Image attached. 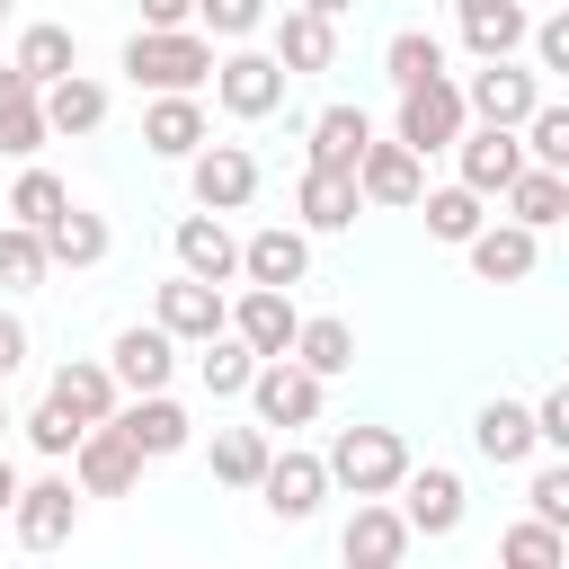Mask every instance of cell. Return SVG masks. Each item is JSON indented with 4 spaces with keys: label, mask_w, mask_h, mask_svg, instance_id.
<instances>
[{
    "label": "cell",
    "mask_w": 569,
    "mask_h": 569,
    "mask_svg": "<svg viewBox=\"0 0 569 569\" xmlns=\"http://www.w3.org/2000/svg\"><path fill=\"white\" fill-rule=\"evenodd\" d=\"M204 142H213V124H204V98L196 89H160L142 107V151L151 160H196Z\"/></svg>",
    "instance_id": "obj_18"
},
{
    "label": "cell",
    "mask_w": 569,
    "mask_h": 569,
    "mask_svg": "<svg viewBox=\"0 0 569 569\" xmlns=\"http://www.w3.org/2000/svg\"><path fill=\"white\" fill-rule=\"evenodd\" d=\"M276 62H284L293 80H302V71H329V62H338V18H320V9L293 0V9L276 18Z\"/></svg>",
    "instance_id": "obj_27"
},
{
    "label": "cell",
    "mask_w": 569,
    "mask_h": 569,
    "mask_svg": "<svg viewBox=\"0 0 569 569\" xmlns=\"http://www.w3.org/2000/svg\"><path fill=\"white\" fill-rule=\"evenodd\" d=\"M169 249H178V267H187V276H204V284H231V276H240V240L222 231V213H213V204L178 213Z\"/></svg>",
    "instance_id": "obj_20"
},
{
    "label": "cell",
    "mask_w": 569,
    "mask_h": 569,
    "mask_svg": "<svg viewBox=\"0 0 569 569\" xmlns=\"http://www.w3.org/2000/svg\"><path fill=\"white\" fill-rule=\"evenodd\" d=\"M329 489H338V480H329V453H276L267 480H258V498H267L276 525H311Z\"/></svg>",
    "instance_id": "obj_14"
},
{
    "label": "cell",
    "mask_w": 569,
    "mask_h": 569,
    "mask_svg": "<svg viewBox=\"0 0 569 569\" xmlns=\"http://www.w3.org/2000/svg\"><path fill=\"white\" fill-rule=\"evenodd\" d=\"M116 418H124V436H133L151 462H169V453H187V445H196V418H187L169 391H124V409H116Z\"/></svg>",
    "instance_id": "obj_26"
},
{
    "label": "cell",
    "mask_w": 569,
    "mask_h": 569,
    "mask_svg": "<svg viewBox=\"0 0 569 569\" xmlns=\"http://www.w3.org/2000/svg\"><path fill=\"white\" fill-rule=\"evenodd\" d=\"M293 356H302V365H311V373H320V382H338V373H347V365H356V329H347V320H329V311H320V320H302V338H293Z\"/></svg>",
    "instance_id": "obj_40"
},
{
    "label": "cell",
    "mask_w": 569,
    "mask_h": 569,
    "mask_svg": "<svg viewBox=\"0 0 569 569\" xmlns=\"http://www.w3.org/2000/svg\"><path fill=\"white\" fill-rule=\"evenodd\" d=\"M302 142H311V169H356L365 142H373V116H365V107H320V116L302 124Z\"/></svg>",
    "instance_id": "obj_29"
},
{
    "label": "cell",
    "mask_w": 569,
    "mask_h": 569,
    "mask_svg": "<svg viewBox=\"0 0 569 569\" xmlns=\"http://www.w3.org/2000/svg\"><path fill=\"white\" fill-rule=\"evenodd\" d=\"M462 471H445V462H409V480H400V516L418 525V542H445V533H462Z\"/></svg>",
    "instance_id": "obj_15"
},
{
    "label": "cell",
    "mask_w": 569,
    "mask_h": 569,
    "mask_svg": "<svg viewBox=\"0 0 569 569\" xmlns=\"http://www.w3.org/2000/svg\"><path fill=\"white\" fill-rule=\"evenodd\" d=\"M142 462H151V453L124 436V418H98V427L80 436V453H71V480H80L89 498H133Z\"/></svg>",
    "instance_id": "obj_8"
},
{
    "label": "cell",
    "mask_w": 569,
    "mask_h": 569,
    "mask_svg": "<svg viewBox=\"0 0 569 569\" xmlns=\"http://www.w3.org/2000/svg\"><path fill=\"white\" fill-rule=\"evenodd\" d=\"M516 44H533L525 0H498V9H471V18H462V53H471V62H498V53H516Z\"/></svg>",
    "instance_id": "obj_32"
},
{
    "label": "cell",
    "mask_w": 569,
    "mask_h": 569,
    "mask_svg": "<svg viewBox=\"0 0 569 569\" xmlns=\"http://www.w3.org/2000/svg\"><path fill=\"white\" fill-rule=\"evenodd\" d=\"M62 204H71V187H62L53 169H36V160H27V169H18V187H9V222H36V231H44Z\"/></svg>",
    "instance_id": "obj_41"
},
{
    "label": "cell",
    "mask_w": 569,
    "mask_h": 569,
    "mask_svg": "<svg viewBox=\"0 0 569 569\" xmlns=\"http://www.w3.org/2000/svg\"><path fill=\"white\" fill-rule=\"evenodd\" d=\"M533 62H542V71H569V9L533 18Z\"/></svg>",
    "instance_id": "obj_46"
},
{
    "label": "cell",
    "mask_w": 569,
    "mask_h": 569,
    "mask_svg": "<svg viewBox=\"0 0 569 569\" xmlns=\"http://www.w3.org/2000/svg\"><path fill=\"white\" fill-rule=\"evenodd\" d=\"M9 9H18V0H0V27H9Z\"/></svg>",
    "instance_id": "obj_53"
},
{
    "label": "cell",
    "mask_w": 569,
    "mask_h": 569,
    "mask_svg": "<svg viewBox=\"0 0 569 569\" xmlns=\"http://www.w3.org/2000/svg\"><path fill=\"white\" fill-rule=\"evenodd\" d=\"M18 365H27V320H18V311H0V382H9Z\"/></svg>",
    "instance_id": "obj_48"
},
{
    "label": "cell",
    "mask_w": 569,
    "mask_h": 569,
    "mask_svg": "<svg viewBox=\"0 0 569 569\" xmlns=\"http://www.w3.org/2000/svg\"><path fill=\"white\" fill-rule=\"evenodd\" d=\"M18 71H36L44 89L62 80V71H80V36L62 27V18H36V27H18V53H9Z\"/></svg>",
    "instance_id": "obj_33"
},
{
    "label": "cell",
    "mask_w": 569,
    "mask_h": 569,
    "mask_svg": "<svg viewBox=\"0 0 569 569\" xmlns=\"http://www.w3.org/2000/svg\"><path fill=\"white\" fill-rule=\"evenodd\" d=\"M525 133L516 124H462V142H453V169H462V187H480V196H507L516 178H525Z\"/></svg>",
    "instance_id": "obj_10"
},
{
    "label": "cell",
    "mask_w": 569,
    "mask_h": 569,
    "mask_svg": "<svg viewBox=\"0 0 569 569\" xmlns=\"http://www.w3.org/2000/svg\"><path fill=\"white\" fill-rule=\"evenodd\" d=\"M284 62H276V44L258 53V44H231L222 62H213V98H222V116H240V124H267L276 107H284Z\"/></svg>",
    "instance_id": "obj_3"
},
{
    "label": "cell",
    "mask_w": 569,
    "mask_h": 569,
    "mask_svg": "<svg viewBox=\"0 0 569 569\" xmlns=\"http://www.w3.org/2000/svg\"><path fill=\"white\" fill-rule=\"evenodd\" d=\"M356 187H365V204L409 213V204L427 196V151H418V142H400V133H391V142L373 133V142H365V160H356Z\"/></svg>",
    "instance_id": "obj_9"
},
{
    "label": "cell",
    "mask_w": 569,
    "mask_h": 569,
    "mask_svg": "<svg viewBox=\"0 0 569 569\" xmlns=\"http://www.w3.org/2000/svg\"><path fill=\"white\" fill-rule=\"evenodd\" d=\"M462 258H471V276H480V284H525V276L542 267V231L507 213V222H480V231L462 240Z\"/></svg>",
    "instance_id": "obj_12"
},
{
    "label": "cell",
    "mask_w": 569,
    "mask_h": 569,
    "mask_svg": "<svg viewBox=\"0 0 569 569\" xmlns=\"http://www.w3.org/2000/svg\"><path fill=\"white\" fill-rule=\"evenodd\" d=\"M80 436H89V427H80V418H71V409H62L53 391H44L36 409H27V445H36L44 462H71V453H80Z\"/></svg>",
    "instance_id": "obj_42"
},
{
    "label": "cell",
    "mask_w": 569,
    "mask_h": 569,
    "mask_svg": "<svg viewBox=\"0 0 569 569\" xmlns=\"http://www.w3.org/2000/svg\"><path fill=\"white\" fill-rule=\"evenodd\" d=\"M44 249H53V267H98L107 249H116V231H107V213H89V204H62L53 222H44Z\"/></svg>",
    "instance_id": "obj_30"
},
{
    "label": "cell",
    "mask_w": 569,
    "mask_h": 569,
    "mask_svg": "<svg viewBox=\"0 0 569 569\" xmlns=\"http://www.w3.org/2000/svg\"><path fill=\"white\" fill-rule=\"evenodd\" d=\"M18 489H27V480H18V462H9V453H0V516H9V507H18Z\"/></svg>",
    "instance_id": "obj_50"
},
{
    "label": "cell",
    "mask_w": 569,
    "mask_h": 569,
    "mask_svg": "<svg viewBox=\"0 0 569 569\" xmlns=\"http://www.w3.org/2000/svg\"><path fill=\"white\" fill-rule=\"evenodd\" d=\"M462 98H471V124H516V133H525V116L542 107V62L525 71L516 53H498V62H480V71L462 80Z\"/></svg>",
    "instance_id": "obj_6"
},
{
    "label": "cell",
    "mask_w": 569,
    "mask_h": 569,
    "mask_svg": "<svg viewBox=\"0 0 569 569\" xmlns=\"http://www.w3.org/2000/svg\"><path fill=\"white\" fill-rule=\"evenodd\" d=\"M213 480L222 489H258L267 480V462H276V445H267V427H213Z\"/></svg>",
    "instance_id": "obj_31"
},
{
    "label": "cell",
    "mask_w": 569,
    "mask_h": 569,
    "mask_svg": "<svg viewBox=\"0 0 569 569\" xmlns=\"http://www.w3.org/2000/svg\"><path fill=\"white\" fill-rule=\"evenodd\" d=\"M151 320H160L178 347H204L213 329H231V302H222V284H204V276H187V267H178V276L151 293Z\"/></svg>",
    "instance_id": "obj_11"
},
{
    "label": "cell",
    "mask_w": 569,
    "mask_h": 569,
    "mask_svg": "<svg viewBox=\"0 0 569 569\" xmlns=\"http://www.w3.org/2000/svg\"><path fill=\"white\" fill-rule=\"evenodd\" d=\"M213 62H222V53H213L204 27H133V36H124V80L151 89V98H160V89H204Z\"/></svg>",
    "instance_id": "obj_1"
},
{
    "label": "cell",
    "mask_w": 569,
    "mask_h": 569,
    "mask_svg": "<svg viewBox=\"0 0 569 569\" xmlns=\"http://www.w3.org/2000/svg\"><path fill=\"white\" fill-rule=\"evenodd\" d=\"M80 427H98V418H116L124 409V382H116V365L107 356H71V365H53V382H44Z\"/></svg>",
    "instance_id": "obj_25"
},
{
    "label": "cell",
    "mask_w": 569,
    "mask_h": 569,
    "mask_svg": "<svg viewBox=\"0 0 569 569\" xmlns=\"http://www.w3.org/2000/svg\"><path fill=\"white\" fill-rule=\"evenodd\" d=\"M329 480L356 489V498H400V480H409V445H400V427H338V445H329Z\"/></svg>",
    "instance_id": "obj_2"
},
{
    "label": "cell",
    "mask_w": 569,
    "mask_h": 569,
    "mask_svg": "<svg viewBox=\"0 0 569 569\" xmlns=\"http://www.w3.org/2000/svg\"><path fill=\"white\" fill-rule=\"evenodd\" d=\"M293 213H302V231H356V213H365V187H356V169H311V160H302Z\"/></svg>",
    "instance_id": "obj_23"
},
{
    "label": "cell",
    "mask_w": 569,
    "mask_h": 569,
    "mask_svg": "<svg viewBox=\"0 0 569 569\" xmlns=\"http://www.w3.org/2000/svg\"><path fill=\"white\" fill-rule=\"evenodd\" d=\"M53 142V116H44V80L0 62V160H36Z\"/></svg>",
    "instance_id": "obj_17"
},
{
    "label": "cell",
    "mask_w": 569,
    "mask_h": 569,
    "mask_svg": "<svg viewBox=\"0 0 569 569\" xmlns=\"http://www.w3.org/2000/svg\"><path fill=\"white\" fill-rule=\"evenodd\" d=\"M462 124H471V98H462V80H453V71H436V80L400 89V116H391V133H400V142H418V151H453V142H462Z\"/></svg>",
    "instance_id": "obj_4"
},
{
    "label": "cell",
    "mask_w": 569,
    "mask_h": 569,
    "mask_svg": "<svg viewBox=\"0 0 569 569\" xmlns=\"http://www.w3.org/2000/svg\"><path fill=\"white\" fill-rule=\"evenodd\" d=\"M258 365H267V356H258V347H249L240 329H213V338L196 347V382H204L213 400H249V382H258Z\"/></svg>",
    "instance_id": "obj_28"
},
{
    "label": "cell",
    "mask_w": 569,
    "mask_h": 569,
    "mask_svg": "<svg viewBox=\"0 0 569 569\" xmlns=\"http://www.w3.org/2000/svg\"><path fill=\"white\" fill-rule=\"evenodd\" d=\"M107 365H116L124 391H169V373H178V338H169L160 320H133V329H116Z\"/></svg>",
    "instance_id": "obj_22"
},
{
    "label": "cell",
    "mask_w": 569,
    "mask_h": 569,
    "mask_svg": "<svg viewBox=\"0 0 569 569\" xmlns=\"http://www.w3.org/2000/svg\"><path fill=\"white\" fill-rule=\"evenodd\" d=\"M525 498H533V516H542V525H560V533H569V453H560V462H542V471L525 480Z\"/></svg>",
    "instance_id": "obj_45"
},
{
    "label": "cell",
    "mask_w": 569,
    "mask_h": 569,
    "mask_svg": "<svg viewBox=\"0 0 569 569\" xmlns=\"http://www.w3.org/2000/svg\"><path fill=\"white\" fill-rule=\"evenodd\" d=\"M0 427H9V400H0Z\"/></svg>",
    "instance_id": "obj_54"
},
{
    "label": "cell",
    "mask_w": 569,
    "mask_h": 569,
    "mask_svg": "<svg viewBox=\"0 0 569 569\" xmlns=\"http://www.w3.org/2000/svg\"><path fill=\"white\" fill-rule=\"evenodd\" d=\"M142 27H196V0H142Z\"/></svg>",
    "instance_id": "obj_49"
},
{
    "label": "cell",
    "mask_w": 569,
    "mask_h": 569,
    "mask_svg": "<svg viewBox=\"0 0 569 569\" xmlns=\"http://www.w3.org/2000/svg\"><path fill=\"white\" fill-rule=\"evenodd\" d=\"M302 9H320V18H347V9H356V0H302Z\"/></svg>",
    "instance_id": "obj_51"
},
{
    "label": "cell",
    "mask_w": 569,
    "mask_h": 569,
    "mask_svg": "<svg viewBox=\"0 0 569 569\" xmlns=\"http://www.w3.org/2000/svg\"><path fill=\"white\" fill-rule=\"evenodd\" d=\"M480 204H489V196H480V187H462V178H453V187H427V196H418V213H427V231H436L445 249H462V240H471V231L489 222Z\"/></svg>",
    "instance_id": "obj_36"
},
{
    "label": "cell",
    "mask_w": 569,
    "mask_h": 569,
    "mask_svg": "<svg viewBox=\"0 0 569 569\" xmlns=\"http://www.w3.org/2000/svg\"><path fill=\"white\" fill-rule=\"evenodd\" d=\"M507 213H516V222H533V231L569 222V169H542V160H525V178L507 187Z\"/></svg>",
    "instance_id": "obj_34"
},
{
    "label": "cell",
    "mask_w": 569,
    "mask_h": 569,
    "mask_svg": "<svg viewBox=\"0 0 569 569\" xmlns=\"http://www.w3.org/2000/svg\"><path fill=\"white\" fill-rule=\"evenodd\" d=\"M187 196L213 204V213H240V204L258 196V160H249V142H204V151L187 160Z\"/></svg>",
    "instance_id": "obj_19"
},
{
    "label": "cell",
    "mask_w": 569,
    "mask_h": 569,
    "mask_svg": "<svg viewBox=\"0 0 569 569\" xmlns=\"http://www.w3.org/2000/svg\"><path fill=\"white\" fill-rule=\"evenodd\" d=\"M320 400H329V382H320L302 356H267V365H258V382H249L258 427H311V418H320Z\"/></svg>",
    "instance_id": "obj_7"
},
{
    "label": "cell",
    "mask_w": 569,
    "mask_h": 569,
    "mask_svg": "<svg viewBox=\"0 0 569 569\" xmlns=\"http://www.w3.org/2000/svg\"><path fill=\"white\" fill-rule=\"evenodd\" d=\"M231 329L258 347V356H293V338H302V311H293V284H249L240 302H231Z\"/></svg>",
    "instance_id": "obj_21"
},
{
    "label": "cell",
    "mask_w": 569,
    "mask_h": 569,
    "mask_svg": "<svg viewBox=\"0 0 569 569\" xmlns=\"http://www.w3.org/2000/svg\"><path fill=\"white\" fill-rule=\"evenodd\" d=\"M44 116H53V133H98V124H107V80L62 71V80L44 89Z\"/></svg>",
    "instance_id": "obj_35"
},
{
    "label": "cell",
    "mask_w": 569,
    "mask_h": 569,
    "mask_svg": "<svg viewBox=\"0 0 569 569\" xmlns=\"http://www.w3.org/2000/svg\"><path fill=\"white\" fill-rule=\"evenodd\" d=\"M471 453H480V462H498V471H525V462L542 453L533 409H525V400H507V391H498V400H480V409H471Z\"/></svg>",
    "instance_id": "obj_13"
},
{
    "label": "cell",
    "mask_w": 569,
    "mask_h": 569,
    "mask_svg": "<svg viewBox=\"0 0 569 569\" xmlns=\"http://www.w3.org/2000/svg\"><path fill=\"white\" fill-rule=\"evenodd\" d=\"M240 276H249V284H302V276H311V231H302V222L249 231V240H240Z\"/></svg>",
    "instance_id": "obj_24"
},
{
    "label": "cell",
    "mask_w": 569,
    "mask_h": 569,
    "mask_svg": "<svg viewBox=\"0 0 569 569\" xmlns=\"http://www.w3.org/2000/svg\"><path fill=\"white\" fill-rule=\"evenodd\" d=\"M53 276V249L36 222H0V293H36Z\"/></svg>",
    "instance_id": "obj_37"
},
{
    "label": "cell",
    "mask_w": 569,
    "mask_h": 569,
    "mask_svg": "<svg viewBox=\"0 0 569 569\" xmlns=\"http://www.w3.org/2000/svg\"><path fill=\"white\" fill-rule=\"evenodd\" d=\"M533 427H542V445H551V453H569V382H551V391L533 400Z\"/></svg>",
    "instance_id": "obj_47"
},
{
    "label": "cell",
    "mask_w": 569,
    "mask_h": 569,
    "mask_svg": "<svg viewBox=\"0 0 569 569\" xmlns=\"http://www.w3.org/2000/svg\"><path fill=\"white\" fill-rule=\"evenodd\" d=\"M409 542H418V525H409L391 498H356V516H347V533H338V560H347V569H391Z\"/></svg>",
    "instance_id": "obj_16"
},
{
    "label": "cell",
    "mask_w": 569,
    "mask_h": 569,
    "mask_svg": "<svg viewBox=\"0 0 569 569\" xmlns=\"http://www.w3.org/2000/svg\"><path fill=\"white\" fill-rule=\"evenodd\" d=\"M525 151H533L542 169H569V107H551V98H542V107L525 116Z\"/></svg>",
    "instance_id": "obj_44"
},
{
    "label": "cell",
    "mask_w": 569,
    "mask_h": 569,
    "mask_svg": "<svg viewBox=\"0 0 569 569\" xmlns=\"http://www.w3.org/2000/svg\"><path fill=\"white\" fill-rule=\"evenodd\" d=\"M471 9H498V0H453V18H471Z\"/></svg>",
    "instance_id": "obj_52"
},
{
    "label": "cell",
    "mask_w": 569,
    "mask_h": 569,
    "mask_svg": "<svg viewBox=\"0 0 569 569\" xmlns=\"http://www.w3.org/2000/svg\"><path fill=\"white\" fill-rule=\"evenodd\" d=\"M80 498H89V489H80L71 471H44V480H27V489H18L9 533H18L27 551H62V542H71V525H80Z\"/></svg>",
    "instance_id": "obj_5"
},
{
    "label": "cell",
    "mask_w": 569,
    "mask_h": 569,
    "mask_svg": "<svg viewBox=\"0 0 569 569\" xmlns=\"http://www.w3.org/2000/svg\"><path fill=\"white\" fill-rule=\"evenodd\" d=\"M196 27H204L213 44H249V36L267 27V0H196Z\"/></svg>",
    "instance_id": "obj_43"
},
{
    "label": "cell",
    "mask_w": 569,
    "mask_h": 569,
    "mask_svg": "<svg viewBox=\"0 0 569 569\" xmlns=\"http://www.w3.org/2000/svg\"><path fill=\"white\" fill-rule=\"evenodd\" d=\"M382 71H391V89H418V80H436V71H445V36H427V27H400V36L382 44Z\"/></svg>",
    "instance_id": "obj_39"
},
{
    "label": "cell",
    "mask_w": 569,
    "mask_h": 569,
    "mask_svg": "<svg viewBox=\"0 0 569 569\" xmlns=\"http://www.w3.org/2000/svg\"><path fill=\"white\" fill-rule=\"evenodd\" d=\"M498 560H507V569H569V533L542 525V516H525V525L498 533Z\"/></svg>",
    "instance_id": "obj_38"
}]
</instances>
